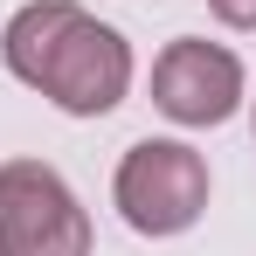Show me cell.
<instances>
[{"instance_id":"obj_1","label":"cell","mask_w":256,"mask_h":256,"mask_svg":"<svg viewBox=\"0 0 256 256\" xmlns=\"http://www.w3.org/2000/svg\"><path fill=\"white\" fill-rule=\"evenodd\" d=\"M7 70L70 118H104L132 90V48L76 0H28L7 21Z\"/></svg>"},{"instance_id":"obj_2","label":"cell","mask_w":256,"mask_h":256,"mask_svg":"<svg viewBox=\"0 0 256 256\" xmlns=\"http://www.w3.org/2000/svg\"><path fill=\"white\" fill-rule=\"evenodd\" d=\"M118 214L138 236H180L208 208V160L180 138H138L118 160Z\"/></svg>"},{"instance_id":"obj_3","label":"cell","mask_w":256,"mask_h":256,"mask_svg":"<svg viewBox=\"0 0 256 256\" xmlns=\"http://www.w3.org/2000/svg\"><path fill=\"white\" fill-rule=\"evenodd\" d=\"M0 256H90V214L42 160L0 166Z\"/></svg>"},{"instance_id":"obj_4","label":"cell","mask_w":256,"mask_h":256,"mask_svg":"<svg viewBox=\"0 0 256 256\" xmlns=\"http://www.w3.org/2000/svg\"><path fill=\"white\" fill-rule=\"evenodd\" d=\"M236 97H242V62L228 48H214V42L180 35L152 62V104L173 125H222L236 111Z\"/></svg>"},{"instance_id":"obj_5","label":"cell","mask_w":256,"mask_h":256,"mask_svg":"<svg viewBox=\"0 0 256 256\" xmlns=\"http://www.w3.org/2000/svg\"><path fill=\"white\" fill-rule=\"evenodd\" d=\"M214 21H228V28H256V0H208Z\"/></svg>"}]
</instances>
